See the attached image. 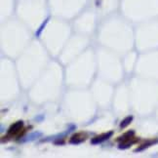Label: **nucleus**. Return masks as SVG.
Wrapping results in <instances>:
<instances>
[{"instance_id":"obj_4","label":"nucleus","mask_w":158,"mask_h":158,"mask_svg":"<svg viewBox=\"0 0 158 158\" xmlns=\"http://www.w3.org/2000/svg\"><path fill=\"white\" fill-rule=\"evenodd\" d=\"M132 120H133V116H128V117H126L122 121V123L120 124V127H121V128H125L127 125H129V124L131 123Z\"/></svg>"},{"instance_id":"obj_2","label":"nucleus","mask_w":158,"mask_h":158,"mask_svg":"<svg viewBox=\"0 0 158 158\" xmlns=\"http://www.w3.org/2000/svg\"><path fill=\"white\" fill-rule=\"evenodd\" d=\"M85 140H86L85 134H83V133H78V134H75V135H73L71 137V139H70L69 143H71V144H79V143H81V142H83V141H85Z\"/></svg>"},{"instance_id":"obj_3","label":"nucleus","mask_w":158,"mask_h":158,"mask_svg":"<svg viewBox=\"0 0 158 158\" xmlns=\"http://www.w3.org/2000/svg\"><path fill=\"white\" fill-rule=\"evenodd\" d=\"M112 135V132H109V133H106V134H103L101 136H98V137H96V138H94L92 140V144H99V143H102L103 142V141H106L107 139H109L110 137Z\"/></svg>"},{"instance_id":"obj_1","label":"nucleus","mask_w":158,"mask_h":158,"mask_svg":"<svg viewBox=\"0 0 158 158\" xmlns=\"http://www.w3.org/2000/svg\"><path fill=\"white\" fill-rule=\"evenodd\" d=\"M23 122L22 121H18L17 123H15L14 125H12L9 129V131H8V136H15L17 134H19V132L21 129L23 128Z\"/></svg>"}]
</instances>
